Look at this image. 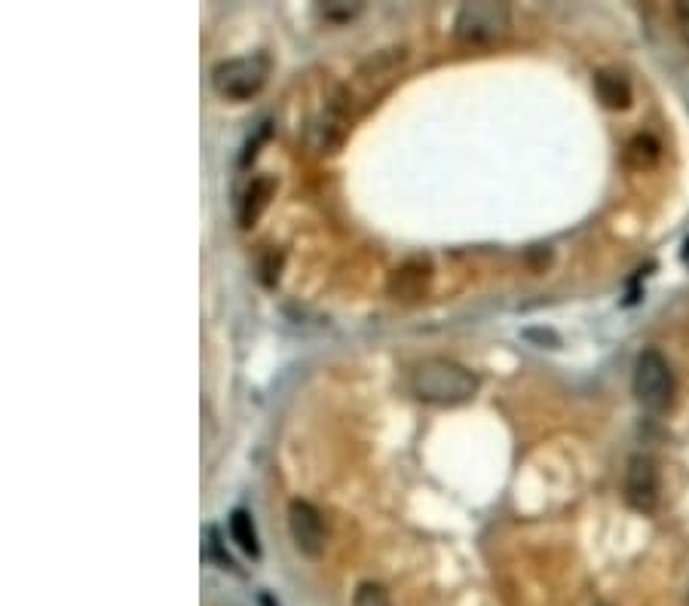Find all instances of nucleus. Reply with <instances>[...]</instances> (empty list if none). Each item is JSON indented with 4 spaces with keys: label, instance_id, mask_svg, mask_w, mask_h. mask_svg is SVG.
Listing matches in <instances>:
<instances>
[{
    "label": "nucleus",
    "instance_id": "1",
    "mask_svg": "<svg viewBox=\"0 0 689 606\" xmlns=\"http://www.w3.org/2000/svg\"><path fill=\"white\" fill-rule=\"evenodd\" d=\"M475 389L478 377L451 359H426L411 374V392L429 404H463Z\"/></svg>",
    "mask_w": 689,
    "mask_h": 606
},
{
    "label": "nucleus",
    "instance_id": "2",
    "mask_svg": "<svg viewBox=\"0 0 689 606\" xmlns=\"http://www.w3.org/2000/svg\"><path fill=\"white\" fill-rule=\"evenodd\" d=\"M356 98L347 86H337L328 98H325V108L310 120L307 126V144L313 154L319 157H331L337 150L347 144L350 135V120L356 111Z\"/></svg>",
    "mask_w": 689,
    "mask_h": 606
},
{
    "label": "nucleus",
    "instance_id": "3",
    "mask_svg": "<svg viewBox=\"0 0 689 606\" xmlns=\"http://www.w3.org/2000/svg\"><path fill=\"white\" fill-rule=\"evenodd\" d=\"M270 77V59L267 56H242L218 62L212 71V86L227 101H249L255 98Z\"/></svg>",
    "mask_w": 689,
    "mask_h": 606
},
{
    "label": "nucleus",
    "instance_id": "4",
    "mask_svg": "<svg viewBox=\"0 0 689 606\" xmlns=\"http://www.w3.org/2000/svg\"><path fill=\"white\" fill-rule=\"evenodd\" d=\"M512 25V10L506 4H463L457 19H454V34L466 46H487L500 37L509 34Z\"/></svg>",
    "mask_w": 689,
    "mask_h": 606
},
{
    "label": "nucleus",
    "instance_id": "5",
    "mask_svg": "<svg viewBox=\"0 0 689 606\" xmlns=\"http://www.w3.org/2000/svg\"><path fill=\"white\" fill-rule=\"evenodd\" d=\"M631 386H634L637 401H641L647 411L659 414L668 408L671 398H674V374H671L662 352H656V349L641 352V359H637V365H634Z\"/></svg>",
    "mask_w": 689,
    "mask_h": 606
},
{
    "label": "nucleus",
    "instance_id": "6",
    "mask_svg": "<svg viewBox=\"0 0 689 606\" xmlns=\"http://www.w3.org/2000/svg\"><path fill=\"white\" fill-rule=\"evenodd\" d=\"M408 53L402 46H392V49H380V53H374L371 59H365L353 77V83H347V89L353 92L356 105L362 101V105H371V101L396 80V74L402 71Z\"/></svg>",
    "mask_w": 689,
    "mask_h": 606
},
{
    "label": "nucleus",
    "instance_id": "7",
    "mask_svg": "<svg viewBox=\"0 0 689 606\" xmlns=\"http://www.w3.org/2000/svg\"><path fill=\"white\" fill-rule=\"evenodd\" d=\"M288 533L301 554H307V558H322L328 533H325V521L316 505L304 499H291L288 502Z\"/></svg>",
    "mask_w": 689,
    "mask_h": 606
},
{
    "label": "nucleus",
    "instance_id": "8",
    "mask_svg": "<svg viewBox=\"0 0 689 606\" xmlns=\"http://www.w3.org/2000/svg\"><path fill=\"white\" fill-rule=\"evenodd\" d=\"M625 499L637 512H653L659 505V469L650 457L637 453L625 472Z\"/></svg>",
    "mask_w": 689,
    "mask_h": 606
},
{
    "label": "nucleus",
    "instance_id": "9",
    "mask_svg": "<svg viewBox=\"0 0 689 606\" xmlns=\"http://www.w3.org/2000/svg\"><path fill=\"white\" fill-rule=\"evenodd\" d=\"M429 282H432V261L426 255H411L389 273L386 294L399 303H414L429 291Z\"/></svg>",
    "mask_w": 689,
    "mask_h": 606
},
{
    "label": "nucleus",
    "instance_id": "10",
    "mask_svg": "<svg viewBox=\"0 0 689 606\" xmlns=\"http://www.w3.org/2000/svg\"><path fill=\"white\" fill-rule=\"evenodd\" d=\"M276 196V178L273 175H258L252 178L249 184H245L242 196H239V209H236V218H239V227H255L258 218L267 212L270 199Z\"/></svg>",
    "mask_w": 689,
    "mask_h": 606
},
{
    "label": "nucleus",
    "instance_id": "11",
    "mask_svg": "<svg viewBox=\"0 0 689 606\" xmlns=\"http://www.w3.org/2000/svg\"><path fill=\"white\" fill-rule=\"evenodd\" d=\"M595 92L601 98V105L610 108V111L631 108V83L619 71H598L595 74Z\"/></svg>",
    "mask_w": 689,
    "mask_h": 606
},
{
    "label": "nucleus",
    "instance_id": "12",
    "mask_svg": "<svg viewBox=\"0 0 689 606\" xmlns=\"http://www.w3.org/2000/svg\"><path fill=\"white\" fill-rule=\"evenodd\" d=\"M659 154H662V147H659V141L653 135H634L628 141V147H625V163L631 169H641L644 172V169L656 166Z\"/></svg>",
    "mask_w": 689,
    "mask_h": 606
},
{
    "label": "nucleus",
    "instance_id": "13",
    "mask_svg": "<svg viewBox=\"0 0 689 606\" xmlns=\"http://www.w3.org/2000/svg\"><path fill=\"white\" fill-rule=\"evenodd\" d=\"M230 536H233V542H236L245 554H252V558H258V554H261L255 521H252V515L245 512V509L230 512Z\"/></svg>",
    "mask_w": 689,
    "mask_h": 606
},
{
    "label": "nucleus",
    "instance_id": "14",
    "mask_svg": "<svg viewBox=\"0 0 689 606\" xmlns=\"http://www.w3.org/2000/svg\"><path fill=\"white\" fill-rule=\"evenodd\" d=\"M353 606H392V600L380 582H362L353 594Z\"/></svg>",
    "mask_w": 689,
    "mask_h": 606
},
{
    "label": "nucleus",
    "instance_id": "15",
    "mask_svg": "<svg viewBox=\"0 0 689 606\" xmlns=\"http://www.w3.org/2000/svg\"><path fill=\"white\" fill-rule=\"evenodd\" d=\"M279 270H282V251L276 248H264L258 258V276L267 288H273L279 282Z\"/></svg>",
    "mask_w": 689,
    "mask_h": 606
},
{
    "label": "nucleus",
    "instance_id": "16",
    "mask_svg": "<svg viewBox=\"0 0 689 606\" xmlns=\"http://www.w3.org/2000/svg\"><path fill=\"white\" fill-rule=\"evenodd\" d=\"M677 22H680V31H683V37L689 40V0H683V4H677Z\"/></svg>",
    "mask_w": 689,
    "mask_h": 606
},
{
    "label": "nucleus",
    "instance_id": "17",
    "mask_svg": "<svg viewBox=\"0 0 689 606\" xmlns=\"http://www.w3.org/2000/svg\"><path fill=\"white\" fill-rule=\"evenodd\" d=\"M356 13H359V7H353V10H347V7H325V16H331V19H350Z\"/></svg>",
    "mask_w": 689,
    "mask_h": 606
},
{
    "label": "nucleus",
    "instance_id": "18",
    "mask_svg": "<svg viewBox=\"0 0 689 606\" xmlns=\"http://www.w3.org/2000/svg\"><path fill=\"white\" fill-rule=\"evenodd\" d=\"M686 606H689V591H686Z\"/></svg>",
    "mask_w": 689,
    "mask_h": 606
}]
</instances>
